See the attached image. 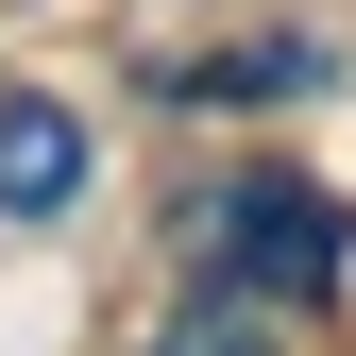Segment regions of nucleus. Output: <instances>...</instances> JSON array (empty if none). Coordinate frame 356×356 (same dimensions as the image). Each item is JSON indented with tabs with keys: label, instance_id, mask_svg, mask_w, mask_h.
<instances>
[{
	"label": "nucleus",
	"instance_id": "f257e3e1",
	"mask_svg": "<svg viewBox=\"0 0 356 356\" xmlns=\"http://www.w3.org/2000/svg\"><path fill=\"white\" fill-rule=\"evenodd\" d=\"M356 272V220L339 187H305V170H220L187 204V289H254V305H323Z\"/></svg>",
	"mask_w": 356,
	"mask_h": 356
},
{
	"label": "nucleus",
	"instance_id": "f03ea898",
	"mask_svg": "<svg viewBox=\"0 0 356 356\" xmlns=\"http://www.w3.org/2000/svg\"><path fill=\"white\" fill-rule=\"evenodd\" d=\"M85 187V119L68 102H0V220H68Z\"/></svg>",
	"mask_w": 356,
	"mask_h": 356
},
{
	"label": "nucleus",
	"instance_id": "7ed1b4c3",
	"mask_svg": "<svg viewBox=\"0 0 356 356\" xmlns=\"http://www.w3.org/2000/svg\"><path fill=\"white\" fill-rule=\"evenodd\" d=\"M305 85H323V34H238L170 68V102H305Z\"/></svg>",
	"mask_w": 356,
	"mask_h": 356
},
{
	"label": "nucleus",
	"instance_id": "20e7f679",
	"mask_svg": "<svg viewBox=\"0 0 356 356\" xmlns=\"http://www.w3.org/2000/svg\"><path fill=\"white\" fill-rule=\"evenodd\" d=\"M153 356H289V305H254V289H187V323H170Z\"/></svg>",
	"mask_w": 356,
	"mask_h": 356
}]
</instances>
